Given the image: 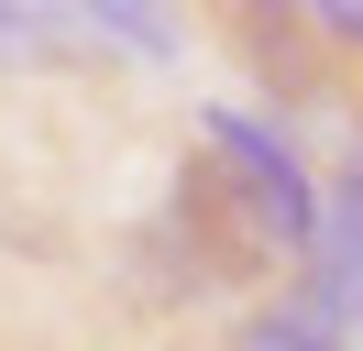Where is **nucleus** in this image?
<instances>
[{
  "label": "nucleus",
  "mask_w": 363,
  "mask_h": 351,
  "mask_svg": "<svg viewBox=\"0 0 363 351\" xmlns=\"http://www.w3.org/2000/svg\"><path fill=\"white\" fill-rule=\"evenodd\" d=\"M187 143H199L209 165L231 176V197H242V219L264 231V253L297 275V263L319 253V231H330V187H319V154L297 143L275 110H253V99H187Z\"/></svg>",
  "instance_id": "1"
},
{
  "label": "nucleus",
  "mask_w": 363,
  "mask_h": 351,
  "mask_svg": "<svg viewBox=\"0 0 363 351\" xmlns=\"http://www.w3.org/2000/svg\"><path fill=\"white\" fill-rule=\"evenodd\" d=\"M209 22H220L231 66H242V77L275 99V121H286L297 143L341 121V99H352V66H330V55H319L308 11H264V0H231V11H209Z\"/></svg>",
  "instance_id": "2"
},
{
  "label": "nucleus",
  "mask_w": 363,
  "mask_h": 351,
  "mask_svg": "<svg viewBox=\"0 0 363 351\" xmlns=\"http://www.w3.org/2000/svg\"><path fill=\"white\" fill-rule=\"evenodd\" d=\"M231 351H363V340H352V307L319 275H286L231 318Z\"/></svg>",
  "instance_id": "3"
},
{
  "label": "nucleus",
  "mask_w": 363,
  "mask_h": 351,
  "mask_svg": "<svg viewBox=\"0 0 363 351\" xmlns=\"http://www.w3.org/2000/svg\"><path fill=\"white\" fill-rule=\"evenodd\" d=\"M77 33L99 55H133V66H177L187 55V22L155 11V0H77Z\"/></svg>",
  "instance_id": "4"
},
{
  "label": "nucleus",
  "mask_w": 363,
  "mask_h": 351,
  "mask_svg": "<svg viewBox=\"0 0 363 351\" xmlns=\"http://www.w3.org/2000/svg\"><path fill=\"white\" fill-rule=\"evenodd\" d=\"M319 187H330V209H363V77H352V99H341V121H330Z\"/></svg>",
  "instance_id": "5"
},
{
  "label": "nucleus",
  "mask_w": 363,
  "mask_h": 351,
  "mask_svg": "<svg viewBox=\"0 0 363 351\" xmlns=\"http://www.w3.org/2000/svg\"><path fill=\"white\" fill-rule=\"evenodd\" d=\"M297 11H308L319 55H330V66H352V77H363V0H297Z\"/></svg>",
  "instance_id": "6"
}]
</instances>
